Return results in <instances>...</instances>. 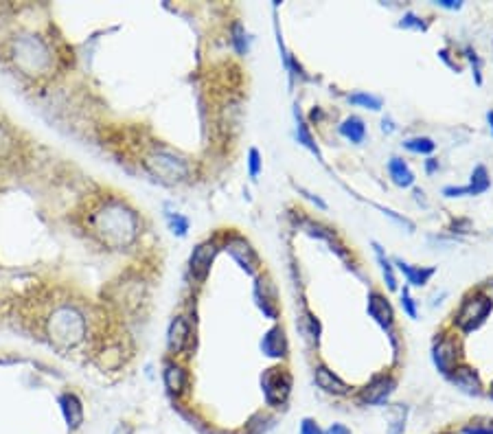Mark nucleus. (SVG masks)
<instances>
[{"label":"nucleus","instance_id":"nucleus-1","mask_svg":"<svg viewBox=\"0 0 493 434\" xmlns=\"http://www.w3.org/2000/svg\"><path fill=\"white\" fill-rule=\"evenodd\" d=\"M95 235L110 248H125L138 235V217L119 200L101 205L90 217Z\"/></svg>","mask_w":493,"mask_h":434},{"label":"nucleus","instance_id":"nucleus-2","mask_svg":"<svg viewBox=\"0 0 493 434\" xmlns=\"http://www.w3.org/2000/svg\"><path fill=\"white\" fill-rule=\"evenodd\" d=\"M48 334L55 342L60 344H75L83 338L85 334V321L83 316L73 309V307H62L57 309L51 318V325H48Z\"/></svg>","mask_w":493,"mask_h":434},{"label":"nucleus","instance_id":"nucleus-3","mask_svg":"<svg viewBox=\"0 0 493 434\" xmlns=\"http://www.w3.org/2000/svg\"><path fill=\"white\" fill-rule=\"evenodd\" d=\"M261 386H264L268 406L279 408L287 401L289 393H292V375L283 368H268L261 375Z\"/></svg>","mask_w":493,"mask_h":434},{"label":"nucleus","instance_id":"nucleus-4","mask_svg":"<svg viewBox=\"0 0 493 434\" xmlns=\"http://www.w3.org/2000/svg\"><path fill=\"white\" fill-rule=\"evenodd\" d=\"M491 307H493V301L489 296H484V294H476V296L467 299L465 303H462V307L458 309V314H456V325L462 331L478 329L487 321Z\"/></svg>","mask_w":493,"mask_h":434},{"label":"nucleus","instance_id":"nucleus-5","mask_svg":"<svg viewBox=\"0 0 493 434\" xmlns=\"http://www.w3.org/2000/svg\"><path fill=\"white\" fill-rule=\"evenodd\" d=\"M14 60L22 68L28 60L31 62L28 64V71H42L48 64V53H46V46L33 36H20V40L14 42Z\"/></svg>","mask_w":493,"mask_h":434},{"label":"nucleus","instance_id":"nucleus-6","mask_svg":"<svg viewBox=\"0 0 493 434\" xmlns=\"http://www.w3.org/2000/svg\"><path fill=\"white\" fill-rule=\"evenodd\" d=\"M145 165H147V169L154 173V176H158L160 180H167V182L182 180L187 173H189V167L180 158L171 156V154H165V152L147 156Z\"/></svg>","mask_w":493,"mask_h":434},{"label":"nucleus","instance_id":"nucleus-7","mask_svg":"<svg viewBox=\"0 0 493 434\" xmlns=\"http://www.w3.org/2000/svg\"><path fill=\"white\" fill-rule=\"evenodd\" d=\"M395 386H397V380L393 375H377V378H373L360 391V401L366 403V406H384L388 397L393 395Z\"/></svg>","mask_w":493,"mask_h":434},{"label":"nucleus","instance_id":"nucleus-8","mask_svg":"<svg viewBox=\"0 0 493 434\" xmlns=\"http://www.w3.org/2000/svg\"><path fill=\"white\" fill-rule=\"evenodd\" d=\"M217 254V246L215 242H202L193 248L191 252V259H189V270H191V277L195 281H207L209 272H211V266H213V259Z\"/></svg>","mask_w":493,"mask_h":434},{"label":"nucleus","instance_id":"nucleus-9","mask_svg":"<svg viewBox=\"0 0 493 434\" xmlns=\"http://www.w3.org/2000/svg\"><path fill=\"white\" fill-rule=\"evenodd\" d=\"M224 250L235 259V262L248 272V274H254L256 268H259V259L254 254V250L250 248V244L239 237V235H233V237H228L226 244H224Z\"/></svg>","mask_w":493,"mask_h":434},{"label":"nucleus","instance_id":"nucleus-10","mask_svg":"<svg viewBox=\"0 0 493 434\" xmlns=\"http://www.w3.org/2000/svg\"><path fill=\"white\" fill-rule=\"evenodd\" d=\"M432 360L434 366H437L443 375H450L456 371V362H458V344L454 338H441L432 349Z\"/></svg>","mask_w":493,"mask_h":434},{"label":"nucleus","instance_id":"nucleus-11","mask_svg":"<svg viewBox=\"0 0 493 434\" xmlns=\"http://www.w3.org/2000/svg\"><path fill=\"white\" fill-rule=\"evenodd\" d=\"M167 344L173 356L185 353V349L191 344V327L185 316H176L171 321L169 331H167Z\"/></svg>","mask_w":493,"mask_h":434},{"label":"nucleus","instance_id":"nucleus-12","mask_svg":"<svg viewBox=\"0 0 493 434\" xmlns=\"http://www.w3.org/2000/svg\"><path fill=\"white\" fill-rule=\"evenodd\" d=\"M491 187V178L487 173V167L478 165L472 173V180L467 187H445L443 195L445 197H458V195H480Z\"/></svg>","mask_w":493,"mask_h":434},{"label":"nucleus","instance_id":"nucleus-13","mask_svg":"<svg viewBox=\"0 0 493 434\" xmlns=\"http://www.w3.org/2000/svg\"><path fill=\"white\" fill-rule=\"evenodd\" d=\"M368 316L380 325L382 329H390L395 323V314L388 303V299L380 292H370L368 294Z\"/></svg>","mask_w":493,"mask_h":434},{"label":"nucleus","instance_id":"nucleus-14","mask_svg":"<svg viewBox=\"0 0 493 434\" xmlns=\"http://www.w3.org/2000/svg\"><path fill=\"white\" fill-rule=\"evenodd\" d=\"M313 382L318 384V388H323L329 395H349V386H346L333 371H329L327 366H316L313 368Z\"/></svg>","mask_w":493,"mask_h":434},{"label":"nucleus","instance_id":"nucleus-15","mask_svg":"<svg viewBox=\"0 0 493 434\" xmlns=\"http://www.w3.org/2000/svg\"><path fill=\"white\" fill-rule=\"evenodd\" d=\"M60 408H62V415L66 419V425L71 430H77L81 423H83V406L77 395L73 393H64L60 397Z\"/></svg>","mask_w":493,"mask_h":434},{"label":"nucleus","instance_id":"nucleus-16","mask_svg":"<svg viewBox=\"0 0 493 434\" xmlns=\"http://www.w3.org/2000/svg\"><path fill=\"white\" fill-rule=\"evenodd\" d=\"M450 380L454 382L456 388H460L462 393H469V395H478L482 384H480V378H478V373L469 366H460L456 368L452 375H450Z\"/></svg>","mask_w":493,"mask_h":434},{"label":"nucleus","instance_id":"nucleus-17","mask_svg":"<svg viewBox=\"0 0 493 434\" xmlns=\"http://www.w3.org/2000/svg\"><path fill=\"white\" fill-rule=\"evenodd\" d=\"M261 351L270 358H283L287 351V340H285V331L283 327H272L264 340H261Z\"/></svg>","mask_w":493,"mask_h":434},{"label":"nucleus","instance_id":"nucleus-18","mask_svg":"<svg viewBox=\"0 0 493 434\" xmlns=\"http://www.w3.org/2000/svg\"><path fill=\"white\" fill-rule=\"evenodd\" d=\"M395 266L399 268V272H403L405 281H408L412 287H423L432 277L437 272V268H421V266H410L405 264L403 259H395Z\"/></svg>","mask_w":493,"mask_h":434},{"label":"nucleus","instance_id":"nucleus-19","mask_svg":"<svg viewBox=\"0 0 493 434\" xmlns=\"http://www.w3.org/2000/svg\"><path fill=\"white\" fill-rule=\"evenodd\" d=\"M162 378H165V386H167V391L171 395H182L185 393V388H187V371L180 364L167 362Z\"/></svg>","mask_w":493,"mask_h":434},{"label":"nucleus","instance_id":"nucleus-20","mask_svg":"<svg viewBox=\"0 0 493 434\" xmlns=\"http://www.w3.org/2000/svg\"><path fill=\"white\" fill-rule=\"evenodd\" d=\"M388 171H390V178L397 187H412L415 185V173L412 169L405 165L401 158H390L388 160Z\"/></svg>","mask_w":493,"mask_h":434},{"label":"nucleus","instance_id":"nucleus-21","mask_svg":"<svg viewBox=\"0 0 493 434\" xmlns=\"http://www.w3.org/2000/svg\"><path fill=\"white\" fill-rule=\"evenodd\" d=\"M340 134L346 138V140H351L356 145H360L366 136V125L360 117H349V119H344L342 125H340Z\"/></svg>","mask_w":493,"mask_h":434},{"label":"nucleus","instance_id":"nucleus-22","mask_svg":"<svg viewBox=\"0 0 493 434\" xmlns=\"http://www.w3.org/2000/svg\"><path fill=\"white\" fill-rule=\"evenodd\" d=\"M254 299H256V305L261 307V311H264L268 318H276V303L272 301L270 294H266V279L259 277L256 279V285H254Z\"/></svg>","mask_w":493,"mask_h":434},{"label":"nucleus","instance_id":"nucleus-23","mask_svg":"<svg viewBox=\"0 0 493 434\" xmlns=\"http://www.w3.org/2000/svg\"><path fill=\"white\" fill-rule=\"evenodd\" d=\"M294 117H296V138H299V143L305 145V148H307L311 154H316L318 158H323V156H321V150H318V145H316V140H313V136H311V132H309V128H307V123H305L303 117H301L299 108L294 110Z\"/></svg>","mask_w":493,"mask_h":434},{"label":"nucleus","instance_id":"nucleus-24","mask_svg":"<svg viewBox=\"0 0 493 434\" xmlns=\"http://www.w3.org/2000/svg\"><path fill=\"white\" fill-rule=\"evenodd\" d=\"M405 419H408V408L403 403H395L388 413V434H403Z\"/></svg>","mask_w":493,"mask_h":434},{"label":"nucleus","instance_id":"nucleus-25","mask_svg":"<svg viewBox=\"0 0 493 434\" xmlns=\"http://www.w3.org/2000/svg\"><path fill=\"white\" fill-rule=\"evenodd\" d=\"M403 148L408 152H415V154H432L434 150H437V143L427 136H415V138L403 140Z\"/></svg>","mask_w":493,"mask_h":434},{"label":"nucleus","instance_id":"nucleus-26","mask_svg":"<svg viewBox=\"0 0 493 434\" xmlns=\"http://www.w3.org/2000/svg\"><path fill=\"white\" fill-rule=\"evenodd\" d=\"M373 248H375V252H377V262H380V266H382V272H384V279H386L388 289H397V279H395L393 266H390V262L386 259L384 250L380 248V244H373Z\"/></svg>","mask_w":493,"mask_h":434},{"label":"nucleus","instance_id":"nucleus-27","mask_svg":"<svg viewBox=\"0 0 493 434\" xmlns=\"http://www.w3.org/2000/svg\"><path fill=\"white\" fill-rule=\"evenodd\" d=\"M349 101L356 103V105H362L366 110H382V99L375 97V95H368V93H356V95H349Z\"/></svg>","mask_w":493,"mask_h":434},{"label":"nucleus","instance_id":"nucleus-28","mask_svg":"<svg viewBox=\"0 0 493 434\" xmlns=\"http://www.w3.org/2000/svg\"><path fill=\"white\" fill-rule=\"evenodd\" d=\"M167 224L171 228V233L178 237H185L189 230V219L180 213H167Z\"/></svg>","mask_w":493,"mask_h":434},{"label":"nucleus","instance_id":"nucleus-29","mask_svg":"<svg viewBox=\"0 0 493 434\" xmlns=\"http://www.w3.org/2000/svg\"><path fill=\"white\" fill-rule=\"evenodd\" d=\"M465 434H493V419H476L462 428Z\"/></svg>","mask_w":493,"mask_h":434},{"label":"nucleus","instance_id":"nucleus-30","mask_svg":"<svg viewBox=\"0 0 493 434\" xmlns=\"http://www.w3.org/2000/svg\"><path fill=\"white\" fill-rule=\"evenodd\" d=\"M233 44H235L237 53H242V55L248 51V33H246V29H244L242 22H237L233 26Z\"/></svg>","mask_w":493,"mask_h":434},{"label":"nucleus","instance_id":"nucleus-31","mask_svg":"<svg viewBox=\"0 0 493 434\" xmlns=\"http://www.w3.org/2000/svg\"><path fill=\"white\" fill-rule=\"evenodd\" d=\"M399 26L401 29H419V31H425V22H421V18L415 16V14H405L401 18V22H399Z\"/></svg>","mask_w":493,"mask_h":434},{"label":"nucleus","instance_id":"nucleus-32","mask_svg":"<svg viewBox=\"0 0 493 434\" xmlns=\"http://www.w3.org/2000/svg\"><path fill=\"white\" fill-rule=\"evenodd\" d=\"M248 167H250V178L252 180H256V176L261 173V154H259V150H250V154H248Z\"/></svg>","mask_w":493,"mask_h":434},{"label":"nucleus","instance_id":"nucleus-33","mask_svg":"<svg viewBox=\"0 0 493 434\" xmlns=\"http://www.w3.org/2000/svg\"><path fill=\"white\" fill-rule=\"evenodd\" d=\"M299 434H323V428L318 425V421H316V419L305 417V419L301 421V430H299Z\"/></svg>","mask_w":493,"mask_h":434},{"label":"nucleus","instance_id":"nucleus-34","mask_svg":"<svg viewBox=\"0 0 493 434\" xmlns=\"http://www.w3.org/2000/svg\"><path fill=\"white\" fill-rule=\"evenodd\" d=\"M401 305H403L405 314H408L410 318H417V307H415V301H412L408 289H403V292H401Z\"/></svg>","mask_w":493,"mask_h":434},{"label":"nucleus","instance_id":"nucleus-35","mask_svg":"<svg viewBox=\"0 0 493 434\" xmlns=\"http://www.w3.org/2000/svg\"><path fill=\"white\" fill-rule=\"evenodd\" d=\"M323 434H353L351 428H346L344 423H331L327 430H323Z\"/></svg>","mask_w":493,"mask_h":434},{"label":"nucleus","instance_id":"nucleus-36","mask_svg":"<svg viewBox=\"0 0 493 434\" xmlns=\"http://www.w3.org/2000/svg\"><path fill=\"white\" fill-rule=\"evenodd\" d=\"M437 5L443 7V9H460L462 7V3H458V0H456V3H454V0H439Z\"/></svg>","mask_w":493,"mask_h":434},{"label":"nucleus","instance_id":"nucleus-37","mask_svg":"<svg viewBox=\"0 0 493 434\" xmlns=\"http://www.w3.org/2000/svg\"><path fill=\"white\" fill-rule=\"evenodd\" d=\"M114 434H132V425H128V423H121L117 430H114Z\"/></svg>","mask_w":493,"mask_h":434},{"label":"nucleus","instance_id":"nucleus-38","mask_svg":"<svg viewBox=\"0 0 493 434\" xmlns=\"http://www.w3.org/2000/svg\"><path fill=\"white\" fill-rule=\"evenodd\" d=\"M382 130H384L386 134L395 132V128H393V121H390V119H384V121H382Z\"/></svg>","mask_w":493,"mask_h":434},{"label":"nucleus","instance_id":"nucleus-39","mask_svg":"<svg viewBox=\"0 0 493 434\" xmlns=\"http://www.w3.org/2000/svg\"><path fill=\"white\" fill-rule=\"evenodd\" d=\"M437 167H439V162L434 160V158H430V160H427V171H430V173H432L434 169H437Z\"/></svg>","mask_w":493,"mask_h":434},{"label":"nucleus","instance_id":"nucleus-40","mask_svg":"<svg viewBox=\"0 0 493 434\" xmlns=\"http://www.w3.org/2000/svg\"><path fill=\"white\" fill-rule=\"evenodd\" d=\"M487 119H489V128H491V132H493V112L487 114Z\"/></svg>","mask_w":493,"mask_h":434},{"label":"nucleus","instance_id":"nucleus-41","mask_svg":"<svg viewBox=\"0 0 493 434\" xmlns=\"http://www.w3.org/2000/svg\"><path fill=\"white\" fill-rule=\"evenodd\" d=\"M489 395H491V397H493V384H491V391H489Z\"/></svg>","mask_w":493,"mask_h":434},{"label":"nucleus","instance_id":"nucleus-42","mask_svg":"<svg viewBox=\"0 0 493 434\" xmlns=\"http://www.w3.org/2000/svg\"><path fill=\"white\" fill-rule=\"evenodd\" d=\"M441 434H450V432H441Z\"/></svg>","mask_w":493,"mask_h":434}]
</instances>
